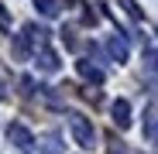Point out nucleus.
I'll use <instances>...</instances> for the list:
<instances>
[{
	"mask_svg": "<svg viewBox=\"0 0 158 154\" xmlns=\"http://www.w3.org/2000/svg\"><path fill=\"white\" fill-rule=\"evenodd\" d=\"M31 51H35V48L28 45V38H24V34H17V38H14V58H17V62H28Z\"/></svg>",
	"mask_w": 158,
	"mask_h": 154,
	"instance_id": "9d476101",
	"label": "nucleus"
},
{
	"mask_svg": "<svg viewBox=\"0 0 158 154\" xmlns=\"http://www.w3.org/2000/svg\"><path fill=\"white\" fill-rule=\"evenodd\" d=\"M0 31H10V14H7L4 4H0Z\"/></svg>",
	"mask_w": 158,
	"mask_h": 154,
	"instance_id": "2eb2a0df",
	"label": "nucleus"
},
{
	"mask_svg": "<svg viewBox=\"0 0 158 154\" xmlns=\"http://www.w3.org/2000/svg\"><path fill=\"white\" fill-rule=\"evenodd\" d=\"M117 4H120V7H124V10L131 14V17H134V21H144V10H141V7L134 4V0H117Z\"/></svg>",
	"mask_w": 158,
	"mask_h": 154,
	"instance_id": "4468645a",
	"label": "nucleus"
},
{
	"mask_svg": "<svg viewBox=\"0 0 158 154\" xmlns=\"http://www.w3.org/2000/svg\"><path fill=\"white\" fill-rule=\"evenodd\" d=\"M35 55H38V69H41V72H59L62 62H59V55H55L52 48H38Z\"/></svg>",
	"mask_w": 158,
	"mask_h": 154,
	"instance_id": "6e6552de",
	"label": "nucleus"
},
{
	"mask_svg": "<svg viewBox=\"0 0 158 154\" xmlns=\"http://www.w3.org/2000/svg\"><path fill=\"white\" fill-rule=\"evenodd\" d=\"M7 140H10L17 151H24V154L35 147V137H31V130H28L24 123H10V127H7Z\"/></svg>",
	"mask_w": 158,
	"mask_h": 154,
	"instance_id": "f03ea898",
	"label": "nucleus"
},
{
	"mask_svg": "<svg viewBox=\"0 0 158 154\" xmlns=\"http://www.w3.org/2000/svg\"><path fill=\"white\" fill-rule=\"evenodd\" d=\"M0 99H7V93H4V86H0Z\"/></svg>",
	"mask_w": 158,
	"mask_h": 154,
	"instance_id": "dca6fc26",
	"label": "nucleus"
},
{
	"mask_svg": "<svg viewBox=\"0 0 158 154\" xmlns=\"http://www.w3.org/2000/svg\"><path fill=\"white\" fill-rule=\"evenodd\" d=\"M24 38H28V45L38 51V48H48V31L38 28V24H24Z\"/></svg>",
	"mask_w": 158,
	"mask_h": 154,
	"instance_id": "423d86ee",
	"label": "nucleus"
},
{
	"mask_svg": "<svg viewBox=\"0 0 158 154\" xmlns=\"http://www.w3.org/2000/svg\"><path fill=\"white\" fill-rule=\"evenodd\" d=\"M144 137L151 147H158V106H148L144 113Z\"/></svg>",
	"mask_w": 158,
	"mask_h": 154,
	"instance_id": "0eeeda50",
	"label": "nucleus"
},
{
	"mask_svg": "<svg viewBox=\"0 0 158 154\" xmlns=\"http://www.w3.org/2000/svg\"><path fill=\"white\" fill-rule=\"evenodd\" d=\"M35 7H38V14H45V17H59V14H62L59 0H35Z\"/></svg>",
	"mask_w": 158,
	"mask_h": 154,
	"instance_id": "9b49d317",
	"label": "nucleus"
},
{
	"mask_svg": "<svg viewBox=\"0 0 158 154\" xmlns=\"http://www.w3.org/2000/svg\"><path fill=\"white\" fill-rule=\"evenodd\" d=\"M144 75L148 79H158V51H144Z\"/></svg>",
	"mask_w": 158,
	"mask_h": 154,
	"instance_id": "f8f14e48",
	"label": "nucleus"
},
{
	"mask_svg": "<svg viewBox=\"0 0 158 154\" xmlns=\"http://www.w3.org/2000/svg\"><path fill=\"white\" fill-rule=\"evenodd\" d=\"M107 154H134V151H131L124 140H117V137H110L107 140Z\"/></svg>",
	"mask_w": 158,
	"mask_h": 154,
	"instance_id": "ddd939ff",
	"label": "nucleus"
},
{
	"mask_svg": "<svg viewBox=\"0 0 158 154\" xmlns=\"http://www.w3.org/2000/svg\"><path fill=\"white\" fill-rule=\"evenodd\" d=\"M110 116H114V123L120 127V130H127L131 127V103L127 99H114L110 103Z\"/></svg>",
	"mask_w": 158,
	"mask_h": 154,
	"instance_id": "39448f33",
	"label": "nucleus"
},
{
	"mask_svg": "<svg viewBox=\"0 0 158 154\" xmlns=\"http://www.w3.org/2000/svg\"><path fill=\"white\" fill-rule=\"evenodd\" d=\"M107 51H110V58L114 62H127V55H131V45H127V38H120V34H110L107 38Z\"/></svg>",
	"mask_w": 158,
	"mask_h": 154,
	"instance_id": "20e7f679",
	"label": "nucleus"
},
{
	"mask_svg": "<svg viewBox=\"0 0 158 154\" xmlns=\"http://www.w3.org/2000/svg\"><path fill=\"white\" fill-rule=\"evenodd\" d=\"M76 72L83 75L86 82H93V86H103V79H107V75H103V69H100V65H93L89 58H79V62H76Z\"/></svg>",
	"mask_w": 158,
	"mask_h": 154,
	"instance_id": "7ed1b4c3",
	"label": "nucleus"
},
{
	"mask_svg": "<svg viewBox=\"0 0 158 154\" xmlns=\"http://www.w3.org/2000/svg\"><path fill=\"white\" fill-rule=\"evenodd\" d=\"M38 147H41V154H62V137H59L55 130H48V134L38 140Z\"/></svg>",
	"mask_w": 158,
	"mask_h": 154,
	"instance_id": "1a4fd4ad",
	"label": "nucleus"
},
{
	"mask_svg": "<svg viewBox=\"0 0 158 154\" xmlns=\"http://www.w3.org/2000/svg\"><path fill=\"white\" fill-rule=\"evenodd\" d=\"M69 130H72V140L83 151H93L96 147V130H93V123L83 113H69Z\"/></svg>",
	"mask_w": 158,
	"mask_h": 154,
	"instance_id": "f257e3e1",
	"label": "nucleus"
}]
</instances>
